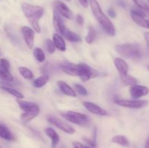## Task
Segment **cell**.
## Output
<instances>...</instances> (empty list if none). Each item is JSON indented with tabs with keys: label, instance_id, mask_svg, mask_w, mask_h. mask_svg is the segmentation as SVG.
Masks as SVG:
<instances>
[{
	"label": "cell",
	"instance_id": "6da1fadb",
	"mask_svg": "<svg viewBox=\"0 0 149 148\" xmlns=\"http://www.w3.org/2000/svg\"><path fill=\"white\" fill-rule=\"evenodd\" d=\"M21 9L33 30L40 33L41 28L39 22L44 14V9L40 6L33 5L26 2L22 3Z\"/></svg>",
	"mask_w": 149,
	"mask_h": 148
},
{
	"label": "cell",
	"instance_id": "7a4b0ae2",
	"mask_svg": "<svg viewBox=\"0 0 149 148\" xmlns=\"http://www.w3.org/2000/svg\"><path fill=\"white\" fill-rule=\"evenodd\" d=\"M89 3L90 4L93 15L95 17L96 20L100 23L102 28L109 36H115L116 29H115L114 26L111 22L109 17L103 12L101 8H100V4L97 2V0H89Z\"/></svg>",
	"mask_w": 149,
	"mask_h": 148
},
{
	"label": "cell",
	"instance_id": "3957f363",
	"mask_svg": "<svg viewBox=\"0 0 149 148\" xmlns=\"http://www.w3.org/2000/svg\"><path fill=\"white\" fill-rule=\"evenodd\" d=\"M17 102L20 108L24 111V113L20 115L22 121L24 123L30 121L39 114V107L36 103L23 101L20 100H17Z\"/></svg>",
	"mask_w": 149,
	"mask_h": 148
},
{
	"label": "cell",
	"instance_id": "277c9868",
	"mask_svg": "<svg viewBox=\"0 0 149 148\" xmlns=\"http://www.w3.org/2000/svg\"><path fill=\"white\" fill-rule=\"evenodd\" d=\"M116 51L121 56L130 59H137L141 57L142 52L138 44H125L117 45L115 47Z\"/></svg>",
	"mask_w": 149,
	"mask_h": 148
},
{
	"label": "cell",
	"instance_id": "5b68a950",
	"mask_svg": "<svg viewBox=\"0 0 149 148\" xmlns=\"http://www.w3.org/2000/svg\"><path fill=\"white\" fill-rule=\"evenodd\" d=\"M62 116L65 120L79 126H87L90 122V118L87 115L77 112H65L62 113Z\"/></svg>",
	"mask_w": 149,
	"mask_h": 148
},
{
	"label": "cell",
	"instance_id": "8992f818",
	"mask_svg": "<svg viewBox=\"0 0 149 148\" xmlns=\"http://www.w3.org/2000/svg\"><path fill=\"white\" fill-rule=\"evenodd\" d=\"M10 65L7 59H0V82L8 84L14 81L13 75L10 71Z\"/></svg>",
	"mask_w": 149,
	"mask_h": 148
},
{
	"label": "cell",
	"instance_id": "52a82bcc",
	"mask_svg": "<svg viewBox=\"0 0 149 148\" xmlns=\"http://www.w3.org/2000/svg\"><path fill=\"white\" fill-rule=\"evenodd\" d=\"M79 70H78V75L81 79V81L85 82V81H89L91 78H94L97 76L98 73L97 71L90 65H87L83 62H80L78 64Z\"/></svg>",
	"mask_w": 149,
	"mask_h": 148
},
{
	"label": "cell",
	"instance_id": "ba28073f",
	"mask_svg": "<svg viewBox=\"0 0 149 148\" xmlns=\"http://www.w3.org/2000/svg\"><path fill=\"white\" fill-rule=\"evenodd\" d=\"M115 103L121 107H129V108H141L148 104V100H122L117 99L114 100Z\"/></svg>",
	"mask_w": 149,
	"mask_h": 148
},
{
	"label": "cell",
	"instance_id": "9c48e42d",
	"mask_svg": "<svg viewBox=\"0 0 149 148\" xmlns=\"http://www.w3.org/2000/svg\"><path fill=\"white\" fill-rule=\"evenodd\" d=\"M47 120L51 124L54 125L59 129L63 131L65 133H69V134H73V133H75V129L72 126H70L69 124H68L65 122L63 121L61 119L55 117V116L49 115L47 117Z\"/></svg>",
	"mask_w": 149,
	"mask_h": 148
},
{
	"label": "cell",
	"instance_id": "30bf717a",
	"mask_svg": "<svg viewBox=\"0 0 149 148\" xmlns=\"http://www.w3.org/2000/svg\"><path fill=\"white\" fill-rule=\"evenodd\" d=\"M54 7H55V10L63 17L68 19V20L74 19V16L73 12L63 1H55L54 2Z\"/></svg>",
	"mask_w": 149,
	"mask_h": 148
},
{
	"label": "cell",
	"instance_id": "8fae6325",
	"mask_svg": "<svg viewBox=\"0 0 149 148\" xmlns=\"http://www.w3.org/2000/svg\"><path fill=\"white\" fill-rule=\"evenodd\" d=\"M22 34H23V39L26 42V46L30 49H33L34 44V37L35 33L33 28L29 26H23L21 28Z\"/></svg>",
	"mask_w": 149,
	"mask_h": 148
},
{
	"label": "cell",
	"instance_id": "7c38bea8",
	"mask_svg": "<svg viewBox=\"0 0 149 148\" xmlns=\"http://www.w3.org/2000/svg\"><path fill=\"white\" fill-rule=\"evenodd\" d=\"M149 92V89L145 86L133 84L130 87V94L134 100H138L143 96L147 95Z\"/></svg>",
	"mask_w": 149,
	"mask_h": 148
},
{
	"label": "cell",
	"instance_id": "4fadbf2b",
	"mask_svg": "<svg viewBox=\"0 0 149 148\" xmlns=\"http://www.w3.org/2000/svg\"><path fill=\"white\" fill-rule=\"evenodd\" d=\"M130 15L133 21L138 26L146 28L147 19L145 18L146 13L143 10H132L130 12Z\"/></svg>",
	"mask_w": 149,
	"mask_h": 148
},
{
	"label": "cell",
	"instance_id": "5bb4252c",
	"mask_svg": "<svg viewBox=\"0 0 149 148\" xmlns=\"http://www.w3.org/2000/svg\"><path fill=\"white\" fill-rule=\"evenodd\" d=\"M83 105L84 106V107H85L89 112L93 113V114L102 116H105L107 115V111H106L105 109L102 108L101 107H100V106L97 105V104H95V103L86 101L83 102Z\"/></svg>",
	"mask_w": 149,
	"mask_h": 148
},
{
	"label": "cell",
	"instance_id": "9a60e30c",
	"mask_svg": "<svg viewBox=\"0 0 149 148\" xmlns=\"http://www.w3.org/2000/svg\"><path fill=\"white\" fill-rule=\"evenodd\" d=\"M60 68L64 73L70 75H78V64L70 62H63L60 64Z\"/></svg>",
	"mask_w": 149,
	"mask_h": 148
},
{
	"label": "cell",
	"instance_id": "2e32d148",
	"mask_svg": "<svg viewBox=\"0 0 149 148\" xmlns=\"http://www.w3.org/2000/svg\"><path fill=\"white\" fill-rule=\"evenodd\" d=\"M114 64L120 77L127 75L128 71H129V65L125 62V60L120 57H117L114 59Z\"/></svg>",
	"mask_w": 149,
	"mask_h": 148
},
{
	"label": "cell",
	"instance_id": "e0dca14e",
	"mask_svg": "<svg viewBox=\"0 0 149 148\" xmlns=\"http://www.w3.org/2000/svg\"><path fill=\"white\" fill-rule=\"evenodd\" d=\"M53 26L54 28H55V30H56L58 34L59 33L61 34L63 29L65 27L62 17L55 10H54L53 12Z\"/></svg>",
	"mask_w": 149,
	"mask_h": 148
},
{
	"label": "cell",
	"instance_id": "ac0fdd59",
	"mask_svg": "<svg viewBox=\"0 0 149 148\" xmlns=\"http://www.w3.org/2000/svg\"><path fill=\"white\" fill-rule=\"evenodd\" d=\"M61 34L62 35L63 37H65L67 40L69 41H71V42H81V38L80 37L77 33H74V32L71 31V30L67 28L66 26L63 29Z\"/></svg>",
	"mask_w": 149,
	"mask_h": 148
},
{
	"label": "cell",
	"instance_id": "d6986e66",
	"mask_svg": "<svg viewBox=\"0 0 149 148\" xmlns=\"http://www.w3.org/2000/svg\"><path fill=\"white\" fill-rule=\"evenodd\" d=\"M57 84H58L60 90H61L64 94L72 97H77V93H76V91H74L68 84H66L65 81H58V82H57Z\"/></svg>",
	"mask_w": 149,
	"mask_h": 148
},
{
	"label": "cell",
	"instance_id": "ffe728a7",
	"mask_svg": "<svg viewBox=\"0 0 149 148\" xmlns=\"http://www.w3.org/2000/svg\"><path fill=\"white\" fill-rule=\"evenodd\" d=\"M45 133L51 139V148H56L60 141V136L52 128L45 129Z\"/></svg>",
	"mask_w": 149,
	"mask_h": 148
},
{
	"label": "cell",
	"instance_id": "44dd1931",
	"mask_svg": "<svg viewBox=\"0 0 149 148\" xmlns=\"http://www.w3.org/2000/svg\"><path fill=\"white\" fill-rule=\"evenodd\" d=\"M52 40H53L52 41H53L55 48H57L61 52H65L66 49L65 42L61 35L58 33H55L52 36Z\"/></svg>",
	"mask_w": 149,
	"mask_h": 148
},
{
	"label": "cell",
	"instance_id": "7402d4cb",
	"mask_svg": "<svg viewBox=\"0 0 149 148\" xmlns=\"http://www.w3.org/2000/svg\"><path fill=\"white\" fill-rule=\"evenodd\" d=\"M0 137L7 141L15 140L14 135L11 133L8 128L1 123H0Z\"/></svg>",
	"mask_w": 149,
	"mask_h": 148
},
{
	"label": "cell",
	"instance_id": "603a6c76",
	"mask_svg": "<svg viewBox=\"0 0 149 148\" xmlns=\"http://www.w3.org/2000/svg\"><path fill=\"white\" fill-rule=\"evenodd\" d=\"M49 79V75H47V74L41 75V76L38 77L37 78L33 80V86H35L36 88H41V87L44 86L48 82Z\"/></svg>",
	"mask_w": 149,
	"mask_h": 148
},
{
	"label": "cell",
	"instance_id": "cb8c5ba5",
	"mask_svg": "<svg viewBox=\"0 0 149 148\" xmlns=\"http://www.w3.org/2000/svg\"><path fill=\"white\" fill-rule=\"evenodd\" d=\"M112 142L123 147H128L130 145V141L127 138L123 135H117L112 138Z\"/></svg>",
	"mask_w": 149,
	"mask_h": 148
},
{
	"label": "cell",
	"instance_id": "d4e9b609",
	"mask_svg": "<svg viewBox=\"0 0 149 148\" xmlns=\"http://www.w3.org/2000/svg\"><path fill=\"white\" fill-rule=\"evenodd\" d=\"M0 89L4 90V91H6V92L12 94V95H13L14 97H15L17 99H23V97H24V96H23V94H22L21 92H20V91H17V90L15 89L11 88V87L10 86H4V85L0 86Z\"/></svg>",
	"mask_w": 149,
	"mask_h": 148
},
{
	"label": "cell",
	"instance_id": "484cf974",
	"mask_svg": "<svg viewBox=\"0 0 149 148\" xmlns=\"http://www.w3.org/2000/svg\"><path fill=\"white\" fill-rule=\"evenodd\" d=\"M18 71L20 75L27 80H31L34 77L31 71L29 70L28 68H26V67H19Z\"/></svg>",
	"mask_w": 149,
	"mask_h": 148
},
{
	"label": "cell",
	"instance_id": "4316f807",
	"mask_svg": "<svg viewBox=\"0 0 149 148\" xmlns=\"http://www.w3.org/2000/svg\"><path fill=\"white\" fill-rule=\"evenodd\" d=\"M33 55L38 62H43L45 60V55L44 53V51L41 48H34L33 51Z\"/></svg>",
	"mask_w": 149,
	"mask_h": 148
},
{
	"label": "cell",
	"instance_id": "83f0119b",
	"mask_svg": "<svg viewBox=\"0 0 149 148\" xmlns=\"http://www.w3.org/2000/svg\"><path fill=\"white\" fill-rule=\"evenodd\" d=\"M121 80H122V82L127 86H132L133 84H136L138 83V81L135 78H134L133 76L130 75H126L125 76L120 77Z\"/></svg>",
	"mask_w": 149,
	"mask_h": 148
},
{
	"label": "cell",
	"instance_id": "f1b7e54d",
	"mask_svg": "<svg viewBox=\"0 0 149 148\" xmlns=\"http://www.w3.org/2000/svg\"><path fill=\"white\" fill-rule=\"evenodd\" d=\"M96 37L95 30L93 27H90L88 30V33L85 37V41L87 44H92L95 41Z\"/></svg>",
	"mask_w": 149,
	"mask_h": 148
},
{
	"label": "cell",
	"instance_id": "f546056e",
	"mask_svg": "<svg viewBox=\"0 0 149 148\" xmlns=\"http://www.w3.org/2000/svg\"><path fill=\"white\" fill-rule=\"evenodd\" d=\"M133 1L139 7L140 10L149 14V5L144 0H133Z\"/></svg>",
	"mask_w": 149,
	"mask_h": 148
},
{
	"label": "cell",
	"instance_id": "4dcf8cb0",
	"mask_svg": "<svg viewBox=\"0 0 149 148\" xmlns=\"http://www.w3.org/2000/svg\"><path fill=\"white\" fill-rule=\"evenodd\" d=\"M74 89H75V91H77L78 94H79L81 96H87V94H88L87 90L86 89L85 87L82 85H80V84H74Z\"/></svg>",
	"mask_w": 149,
	"mask_h": 148
},
{
	"label": "cell",
	"instance_id": "1f68e13d",
	"mask_svg": "<svg viewBox=\"0 0 149 148\" xmlns=\"http://www.w3.org/2000/svg\"><path fill=\"white\" fill-rule=\"evenodd\" d=\"M46 49L49 54H53L55 51V46L54 45L53 41L51 39H47L45 41Z\"/></svg>",
	"mask_w": 149,
	"mask_h": 148
},
{
	"label": "cell",
	"instance_id": "d6a6232c",
	"mask_svg": "<svg viewBox=\"0 0 149 148\" xmlns=\"http://www.w3.org/2000/svg\"><path fill=\"white\" fill-rule=\"evenodd\" d=\"M73 147H74V148H92L90 147L84 146V145H82V144L79 142H73Z\"/></svg>",
	"mask_w": 149,
	"mask_h": 148
},
{
	"label": "cell",
	"instance_id": "836d02e7",
	"mask_svg": "<svg viewBox=\"0 0 149 148\" xmlns=\"http://www.w3.org/2000/svg\"><path fill=\"white\" fill-rule=\"evenodd\" d=\"M83 139H84V140L85 141V142H87V144H89L90 146L93 147H95V146H96L95 140H93V139H87V138H83Z\"/></svg>",
	"mask_w": 149,
	"mask_h": 148
},
{
	"label": "cell",
	"instance_id": "e575fe53",
	"mask_svg": "<svg viewBox=\"0 0 149 148\" xmlns=\"http://www.w3.org/2000/svg\"><path fill=\"white\" fill-rule=\"evenodd\" d=\"M76 21L77 22V23H78L79 25H83V23H84V18L82 17V16L80 15H77V16H76Z\"/></svg>",
	"mask_w": 149,
	"mask_h": 148
},
{
	"label": "cell",
	"instance_id": "d590c367",
	"mask_svg": "<svg viewBox=\"0 0 149 148\" xmlns=\"http://www.w3.org/2000/svg\"><path fill=\"white\" fill-rule=\"evenodd\" d=\"M79 3L81 4V5L84 8H87L89 5V1L88 0H79Z\"/></svg>",
	"mask_w": 149,
	"mask_h": 148
},
{
	"label": "cell",
	"instance_id": "8d00e7d4",
	"mask_svg": "<svg viewBox=\"0 0 149 148\" xmlns=\"http://www.w3.org/2000/svg\"><path fill=\"white\" fill-rule=\"evenodd\" d=\"M144 37H145L146 42V44L149 48V32H145L144 33Z\"/></svg>",
	"mask_w": 149,
	"mask_h": 148
},
{
	"label": "cell",
	"instance_id": "74e56055",
	"mask_svg": "<svg viewBox=\"0 0 149 148\" xmlns=\"http://www.w3.org/2000/svg\"><path fill=\"white\" fill-rule=\"evenodd\" d=\"M108 12H109V15L110 17H116V12H115V11L112 8L109 9V11H108Z\"/></svg>",
	"mask_w": 149,
	"mask_h": 148
},
{
	"label": "cell",
	"instance_id": "f35d334b",
	"mask_svg": "<svg viewBox=\"0 0 149 148\" xmlns=\"http://www.w3.org/2000/svg\"><path fill=\"white\" fill-rule=\"evenodd\" d=\"M144 148H149V136L147 138L146 141L145 146H144Z\"/></svg>",
	"mask_w": 149,
	"mask_h": 148
},
{
	"label": "cell",
	"instance_id": "ab89813d",
	"mask_svg": "<svg viewBox=\"0 0 149 148\" xmlns=\"http://www.w3.org/2000/svg\"><path fill=\"white\" fill-rule=\"evenodd\" d=\"M146 28H149V19L147 20V23H146Z\"/></svg>",
	"mask_w": 149,
	"mask_h": 148
},
{
	"label": "cell",
	"instance_id": "60d3db41",
	"mask_svg": "<svg viewBox=\"0 0 149 148\" xmlns=\"http://www.w3.org/2000/svg\"><path fill=\"white\" fill-rule=\"evenodd\" d=\"M147 68H148V71H149V65H147Z\"/></svg>",
	"mask_w": 149,
	"mask_h": 148
},
{
	"label": "cell",
	"instance_id": "b9f144b4",
	"mask_svg": "<svg viewBox=\"0 0 149 148\" xmlns=\"http://www.w3.org/2000/svg\"><path fill=\"white\" fill-rule=\"evenodd\" d=\"M66 1H69V0H66Z\"/></svg>",
	"mask_w": 149,
	"mask_h": 148
},
{
	"label": "cell",
	"instance_id": "7bdbcfd3",
	"mask_svg": "<svg viewBox=\"0 0 149 148\" xmlns=\"http://www.w3.org/2000/svg\"><path fill=\"white\" fill-rule=\"evenodd\" d=\"M148 2H149V0H148Z\"/></svg>",
	"mask_w": 149,
	"mask_h": 148
},
{
	"label": "cell",
	"instance_id": "ee69618b",
	"mask_svg": "<svg viewBox=\"0 0 149 148\" xmlns=\"http://www.w3.org/2000/svg\"><path fill=\"white\" fill-rule=\"evenodd\" d=\"M0 148H1V147H0Z\"/></svg>",
	"mask_w": 149,
	"mask_h": 148
}]
</instances>
